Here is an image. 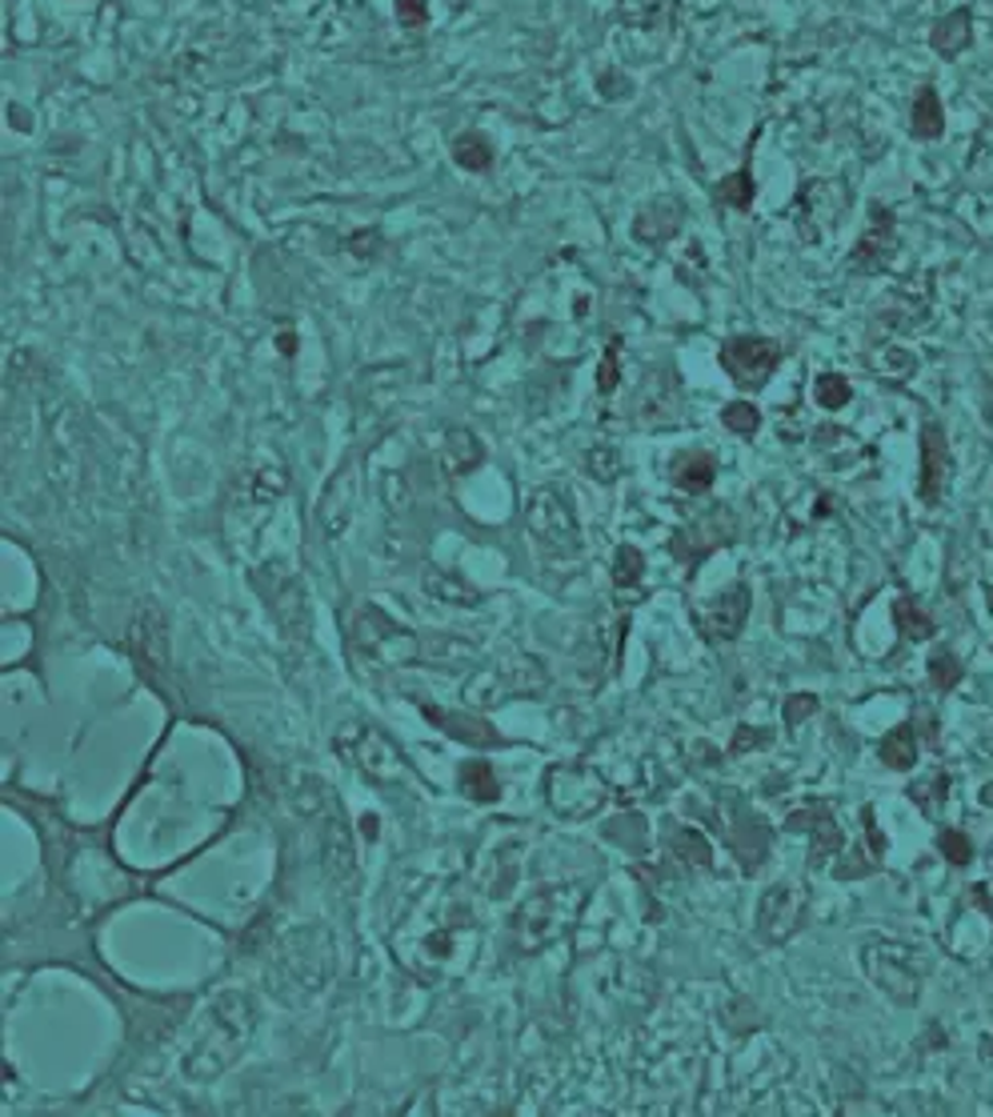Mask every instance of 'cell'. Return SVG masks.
<instances>
[{
  "instance_id": "6da1fadb",
  "label": "cell",
  "mask_w": 993,
  "mask_h": 1117,
  "mask_svg": "<svg viewBox=\"0 0 993 1117\" xmlns=\"http://www.w3.org/2000/svg\"><path fill=\"white\" fill-rule=\"evenodd\" d=\"M477 945V921L461 901H441V906H417L413 918H405L393 933V949L405 966L425 981H437L465 969Z\"/></svg>"
},
{
  "instance_id": "7a4b0ae2",
  "label": "cell",
  "mask_w": 993,
  "mask_h": 1117,
  "mask_svg": "<svg viewBox=\"0 0 993 1117\" xmlns=\"http://www.w3.org/2000/svg\"><path fill=\"white\" fill-rule=\"evenodd\" d=\"M253 1030H257V1006H253V997L245 990H224L217 993V1002L209 1006L205 1014V1026L197 1030L193 1045H188L185 1069L188 1081H217L229 1066L241 1061L245 1054V1045L253 1042Z\"/></svg>"
},
{
  "instance_id": "3957f363",
  "label": "cell",
  "mask_w": 993,
  "mask_h": 1117,
  "mask_svg": "<svg viewBox=\"0 0 993 1117\" xmlns=\"http://www.w3.org/2000/svg\"><path fill=\"white\" fill-rule=\"evenodd\" d=\"M585 901H589V885L565 882L537 889L534 897H525L517 913H513V945L522 954H541L557 942L561 933L569 930L573 921L581 918Z\"/></svg>"
},
{
  "instance_id": "277c9868",
  "label": "cell",
  "mask_w": 993,
  "mask_h": 1117,
  "mask_svg": "<svg viewBox=\"0 0 993 1117\" xmlns=\"http://www.w3.org/2000/svg\"><path fill=\"white\" fill-rule=\"evenodd\" d=\"M336 969V954H333V937L317 925H305L293 937L281 942L273 957V969H269V981L273 990L281 993V1002H293V997H309L333 978Z\"/></svg>"
},
{
  "instance_id": "5b68a950",
  "label": "cell",
  "mask_w": 993,
  "mask_h": 1117,
  "mask_svg": "<svg viewBox=\"0 0 993 1117\" xmlns=\"http://www.w3.org/2000/svg\"><path fill=\"white\" fill-rule=\"evenodd\" d=\"M336 753L360 770V777H369L372 785L381 789H393V785H409V761L397 749V741H389L381 729H372L365 721H348L336 729Z\"/></svg>"
},
{
  "instance_id": "8992f818",
  "label": "cell",
  "mask_w": 993,
  "mask_h": 1117,
  "mask_svg": "<svg viewBox=\"0 0 993 1117\" xmlns=\"http://www.w3.org/2000/svg\"><path fill=\"white\" fill-rule=\"evenodd\" d=\"M348 634H353V646H357L360 653H369L372 661L393 665V670L425 661V637L405 629L401 621H393L385 609H377V605H360L357 613H353Z\"/></svg>"
},
{
  "instance_id": "52a82bcc",
  "label": "cell",
  "mask_w": 993,
  "mask_h": 1117,
  "mask_svg": "<svg viewBox=\"0 0 993 1117\" xmlns=\"http://www.w3.org/2000/svg\"><path fill=\"white\" fill-rule=\"evenodd\" d=\"M545 797L553 813L569 821H581V818H593L601 809L613 801V789L609 782L601 777L597 770L589 765H553L545 773Z\"/></svg>"
},
{
  "instance_id": "ba28073f",
  "label": "cell",
  "mask_w": 993,
  "mask_h": 1117,
  "mask_svg": "<svg viewBox=\"0 0 993 1117\" xmlns=\"http://www.w3.org/2000/svg\"><path fill=\"white\" fill-rule=\"evenodd\" d=\"M541 685H545L541 661L529 658V653H513V658L497 661L489 673H477L465 685V701L469 705H497V701H510V697L537 693Z\"/></svg>"
},
{
  "instance_id": "9c48e42d",
  "label": "cell",
  "mask_w": 993,
  "mask_h": 1117,
  "mask_svg": "<svg viewBox=\"0 0 993 1117\" xmlns=\"http://www.w3.org/2000/svg\"><path fill=\"white\" fill-rule=\"evenodd\" d=\"M525 525L553 557H577L581 553V529L557 489H537L525 505Z\"/></svg>"
},
{
  "instance_id": "30bf717a",
  "label": "cell",
  "mask_w": 993,
  "mask_h": 1117,
  "mask_svg": "<svg viewBox=\"0 0 993 1117\" xmlns=\"http://www.w3.org/2000/svg\"><path fill=\"white\" fill-rule=\"evenodd\" d=\"M782 365V345L770 336H730L721 345V369L730 372L741 389H765L773 369Z\"/></svg>"
},
{
  "instance_id": "8fae6325",
  "label": "cell",
  "mask_w": 993,
  "mask_h": 1117,
  "mask_svg": "<svg viewBox=\"0 0 993 1117\" xmlns=\"http://www.w3.org/2000/svg\"><path fill=\"white\" fill-rule=\"evenodd\" d=\"M257 589L273 605L281 629L289 637H305V629H309V601H305L297 573H285L281 565H265V569H257Z\"/></svg>"
},
{
  "instance_id": "7c38bea8",
  "label": "cell",
  "mask_w": 993,
  "mask_h": 1117,
  "mask_svg": "<svg viewBox=\"0 0 993 1117\" xmlns=\"http://www.w3.org/2000/svg\"><path fill=\"white\" fill-rule=\"evenodd\" d=\"M906 957H909V949H902V945L873 942L866 949V973L873 978V985H882V990L890 993L894 1002H902V1006H914V1002H918L921 973L906 966Z\"/></svg>"
},
{
  "instance_id": "4fadbf2b",
  "label": "cell",
  "mask_w": 993,
  "mask_h": 1117,
  "mask_svg": "<svg viewBox=\"0 0 993 1117\" xmlns=\"http://www.w3.org/2000/svg\"><path fill=\"white\" fill-rule=\"evenodd\" d=\"M806 901L809 894L806 889H797V885L782 882V885H770L765 894H761V906H758V930L765 942H789L797 930H801V921H806Z\"/></svg>"
},
{
  "instance_id": "5bb4252c",
  "label": "cell",
  "mask_w": 993,
  "mask_h": 1117,
  "mask_svg": "<svg viewBox=\"0 0 993 1117\" xmlns=\"http://www.w3.org/2000/svg\"><path fill=\"white\" fill-rule=\"evenodd\" d=\"M697 621V634L706 637V641H733V637L745 629V621H749V589L745 585H730V589H721L713 601L694 613Z\"/></svg>"
},
{
  "instance_id": "9a60e30c",
  "label": "cell",
  "mask_w": 993,
  "mask_h": 1117,
  "mask_svg": "<svg viewBox=\"0 0 993 1117\" xmlns=\"http://www.w3.org/2000/svg\"><path fill=\"white\" fill-rule=\"evenodd\" d=\"M128 653L137 658V665L149 677L169 670V621L157 605H140V613L128 625Z\"/></svg>"
},
{
  "instance_id": "2e32d148",
  "label": "cell",
  "mask_w": 993,
  "mask_h": 1117,
  "mask_svg": "<svg viewBox=\"0 0 993 1117\" xmlns=\"http://www.w3.org/2000/svg\"><path fill=\"white\" fill-rule=\"evenodd\" d=\"M949 469H954V461H949L945 429L942 425H925V429H921V477H918V496L925 505H937V501H942L945 484H949Z\"/></svg>"
},
{
  "instance_id": "e0dca14e",
  "label": "cell",
  "mask_w": 993,
  "mask_h": 1117,
  "mask_svg": "<svg viewBox=\"0 0 993 1117\" xmlns=\"http://www.w3.org/2000/svg\"><path fill=\"white\" fill-rule=\"evenodd\" d=\"M897 253V221L885 205H873V224H869L854 248L857 273H882L890 257Z\"/></svg>"
},
{
  "instance_id": "ac0fdd59",
  "label": "cell",
  "mask_w": 993,
  "mask_h": 1117,
  "mask_svg": "<svg viewBox=\"0 0 993 1117\" xmlns=\"http://www.w3.org/2000/svg\"><path fill=\"white\" fill-rule=\"evenodd\" d=\"M785 830H794V833L806 830L809 833V857H813V861H830V857H837V849L845 845L842 825H837V818H833L821 801H809V809H797L794 818L785 821Z\"/></svg>"
},
{
  "instance_id": "d6986e66",
  "label": "cell",
  "mask_w": 993,
  "mask_h": 1117,
  "mask_svg": "<svg viewBox=\"0 0 993 1117\" xmlns=\"http://www.w3.org/2000/svg\"><path fill=\"white\" fill-rule=\"evenodd\" d=\"M733 529H737V525H733V513L730 510H713V513H706L701 521L689 525L682 537H673V553L694 565L701 553H713V549L725 545V541L733 537Z\"/></svg>"
},
{
  "instance_id": "ffe728a7",
  "label": "cell",
  "mask_w": 993,
  "mask_h": 1117,
  "mask_svg": "<svg viewBox=\"0 0 993 1117\" xmlns=\"http://www.w3.org/2000/svg\"><path fill=\"white\" fill-rule=\"evenodd\" d=\"M353 505H357V496H353V469H341L333 481L324 484L321 493V505H317V525H321L324 537H341L353 521Z\"/></svg>"
},
{
  "instance_id": "44dd1931",
  "label": "cell",
  "mask_w": 993,
  "mask_h": 1117,
  "mask_svg": "<svg viewBox=\"0 0 993 1117\" xmlns=\"http://www.w3.org/2000/svg\"><path fill=\"white\" fill-rule=\"evenodd\" d=\"M797 229L806 241H818V224H825L833 212H842V188L833 185V181H809L801 185L797 193Z\"/></svg>"
},
{
  "instance_id": "7402d4cb",
  "label": "cell",
  "mask_w": 993,
  "mask_h": 1117,
  "mask_svg": "<svg viewBox=\"0 0 993 1117\" xmlns=\"http://www.w3.org/2000/svg\"><path fill=\"white\" fill-rule=\"evenodd\" d=\"M321 861H324V873L333 877V882H353V873H357V857H353V837H348V825L341 813L329 818L321 833Z\"/></svg>"
},
{
  "instance_id": "603a6c76",
  "label": "cell",
  "mask_w": 993,
  "mask_h": 1117,
  "mask_svg": "<svg viewBox=\"0 0 993 1117\" xmlns=\"http://www.w3.org/2000/svg\"><path fill=\"white\" fill-rule=\"evenodd\" d=\"M730 845H733V854L741 857V866L753 873V869L761 866L765 849H770V825H765L761 818H753V813L741 806L737 809V821H733Z\"/></svg>"
},
{
  "instance_id": "cb8c5ba5",
  "label": "cell",
  "mask_w": 993,
  "mask_h": 1117,
  "mask_svg": "<svg viewBox=\"0 0 993 1117\" xmlns=\"http://www.w3.org/2000/svg\"><path fill=\"white\" fill-rule=\"evenodd\" d=\"M682 217H685V205L682 200H653L641 217L634 221V236L641 245H661V241H670L677 229H682Z\"/></svg>"
},
{
  "instance_id": "d4e9b609",
  "label": "cell",
  "mask_w": 993,
  "mask_h": 1117,
  "mask_svg": "<svg viewBox=\"0 0 993 1117\" xmlns=\"http://www.w3.org/2000/svg\"><path fill=\"white\" fill-rule=\"evenodd\" d=\"M285 493V472L281 469H245L236 477V505L241 510H265Z\"/></svg>"
},
{
  "instance_id": "484cf974",
  "label": "cell",
  "mask_w": 993,
  "mask_h": 1117,
  "mask_svg": "<svg viewBox=\"0 0 993 1117\" xmlns=\"http://www.w3.org/2000/svg\"><path fill=\"white\" fill-rule=\"evenodd\" d=\"M969 37H973V16H969L966 9H954V13H945L942 21L933 25L930 45H933V52H937V57L954 61L957 52L969 49Z\"/></svg>"
},
{
  "instance_id": "4316f807",
  "label": "cell",
  "mask_w": 993,
  "mask_h": 1117,
  "mask_svg": "<svg viewBox=\"0 0 993 1117\" xmlns=\"http://www.w3.org/2000/svg\"><path fill=\"white\" fill-rule=\"evenodd\" d=\"M481 461H485V445L477 441V433H469V429H453V433L445 437V449H441V469H445L449 477H465V472H473Z\"/></svg>"
},
{
  "instance_id": "83f0119b",
  "label": "cell",
  "mask_w": 993,
  "mask_h": 1117,
  "mask_svg": "<svg viewBox=\"0 0 993 1117\" xmlns=\"http://www.w3.org/2000/svg\"><path fill=\"white\" fill-rule=\"evenodd\" d=\"M425 589H429V597H437L441 605H453V609H477L485 601L477 585H469L465 577H457V573H445V569H429V577H425Z\"/></svg>"
},
{
  "instance_id": "f1b7e54d",
  "label": "cell",
  "mask_w": 993,
  "mask_h": 1117,
  "mask_svg": "<svg viewBox=\"0 0 993 1117\" xmlns=\"http://www.w3.org/2000/svg\"><path fill=\"white\" fill-rule=\"evenodd\" d=\"M429 717L441 725V729H449L453 737H461V741H469V745H505V737L489 725L485 717H469V713H441V709H433V705H421Z\"/></svg>"
},
{
  "instance_id": "f546056e",
  "label": "cell",
  "mask_w": 993,
  "mask_h": 1117,
  "mask_svg": "<svg viewBox=\"0 0 993 1117\" xmlns=\"http://www.w3.org/2000/svg\"><path fill=\"white\" fill-rule=\"evenodd\" d=\"M673 16V0H617V21L637 33H653Z\"/></svg>"
},
{
  "instance_id": "4dcf8cb0",
  "label": "cell",
  "mask_w": 993,
  "mask_h": 1117,
  "mask_svg": "<svg viewBox=\"0 0 993 1117\" xmlns=\"http://www.w3.org/2000/svg\"><path fill=\"white\" fill-rule=\"evenodd\" d=\"M909 128H914L918 140H937L945 133V109H942V97H937L933 88H921L918 97H914Z\"/></svg>"
},
{
  "instance_id": "1f68e13d",
  "label": "cell",
  "mask_w": 993,
  "mask_h": 1117,
  "mask_svg": "<svg viewBox=\"0 0 993 1117\" xmlns=\"http://www.w3.org/2000/svg\"><path fill=\"white\" fill-rule=\"evenodd\" d=\"M457 785L461 794L477 801V806H493L497 797H501V782H497V773L489 761H465L457 773Z\"/></svg>"
},
{
  "instance_id": "d6a6232c",
  "label": "cell",
  "mask_w": 993,
  "mask_h": 1117,
  "mask_svg": "<svg viewBox=\"0 0 993 1117\" xmlns=\"http://www.w3.org/2000/svg\"><path fill=\"white\" fill-rule=\"evenodd\" d=\"M878 758H882L885 770H914L918 765V733L914 725H897L882 737L878 745Z\"/></svg>"
},
{
  "instance_id": "836d02e7",
  "label": "cell",
  "mask_w": 993,
  "mask_h": 1117,
  "mask_svg": "<svg viewBox=\"0 0 993 1117\" xmlns=\"http://www.w3.org/2000/svg\"><path fill=\"white\" fill-rule=\"evenodd\" d=\"M718 469H713V457L709 453H682V457L673 461V481L682 493H706L709 484H713Z\"/></svg>"
},
{
  "instance_id": "e575fe53",
  "label": "cell",
  "mask_w": 993,
  "mask_h": 1117,
  "mask_svg": "<svg viewBox=\"0 0 993 1117\" xmlns=\"http://www.w3.org/2000/svg\"><path fill=\"white\" fill-rule=\"evenodd\" d=\"M894 625L902 629V641H914V646H921V641H930V637L937 634L933 617L914 597H897L894 601Z\"/></svg>"
},
{
  "instance_id": "d590c367",
  "label": "cell",
  "mask_w": 993,
  "mask_h": 1117,
  "mask_svg": "<svg viewBox=\"0 0 993 1117\" xmlns=\"http://www.w3.org/2000/svg\"><path fill=\"white\" fill-rule=\"evenodd\" d=\"M866 365L878 372V377H885V381H909L914 369H918V357H914L909 348L885 345V348H873L866 357Z\"/></svg>"
},
{
  "instance_id": "8d00e7d4",
  "label": "cell",
  "mask_w": 993,
  "mask_h": 1117,
  "mask_svg": "<svg viewBox=\"0 0 993 1117\" xmlns=\"http://www.w3.org/2000/svg\"><path fill=\"white\" fill-rule=\"evenodd\" d=\"M453 161L465 169V173H489L493 169V149H489V140L481 133H461L453 140Z\"/></svg>"
},
{
  "instance_id": "74e56055",
  "label": "cell",
  "mask_w": 993,
  "mask_h": 1117,
  "mask_svg": "<svg viewBox=\"0 0 993 1117\" xmlns=\"http://www.w3.org/2000/svg\"><path fill=\"white\" fill-rule=\"evenodd\" d=\"M670 849H673L677 857H682L685 866H694V869L713 866L709 842H706V837H701L697 830H689V825H673V830H670Z\"/></svg>"
},
{
  "instance_id": "f35d334b",
  "label": "cell",
  "mask_w": 993,
  "mask_h": 1117,
  "mask_svg": "<svg viewBox=\"0 0 993 1117\" xmlns=\"http://www.w3.org/2000/svg\"><path fill=\"white\" fill-rule=\"evenodd\" d=\"M477 658V646H469L465 637H449V634H433L425 637V661L433 665H461V661Z\"/></svg>"
},
{
  "instance_id": "ab89813d",
  "label": "cell",
  "mask_w": 993,
  "mask_h": 1117,
  "mask_svg": "<svg viewBox=\"0 0 993 1117\" xmlns=\"http://www.w3.org/2000/svg\"><path fill=\"white\" fill-rule=\"evenodd\" d=\"M753 193H758V185H753L749 164L737 169V173H730L725 181H718V200L730 205V209H749V205H753Z\"/></svg>"
},
{
  "instance_id": "60d3db41",
  "label": "cell",
  "mask_w": 993,
  "mask_h": 1117,
  "mask_svg": "<svg viewBox=\"0 0 993 1117\" xmlns=\"http://www.w3.org/2000/svg\"><path fill=\"white\" fill-rule=\"evenodd\" d=\"M961 677H966V665L957 661V653H949V649H933V658H930V685L933 689L949 693V689L961 685Z\"/></svg>"
},
{
  "instance_id": "b9f144b4",
  "label": "cell",
  "mask_w": 993,
  "mask_h": 1117,
  "mask_svg": "<svg viewBox=\"0 0 993 1117\" xmlns=\"http://www.w3.org/2000/svg\"><path fill=\"white\" fill-rule=\"evenodd\" d=\"M849 397H854V389H849V381H845V377H837V372H821L818 385H813V401H818L825 413L845 409V405H849Z\"/></svg>"
},
{
  "instance_id": "7bdbcfd3",
  "label": "cell",
  "mask_w": 993,
  "mask_h": 1117,
  "mask_svg": "<svg viewBox=\"0 0 993 1117\" xmlns=\"http://www.w3.org/2000/svg\"><path fill=\"white\" fill-rule=\"evenodd\" d=\"M585 469L597 484H613L621 477V453L613 445H593L585 453Z\"/></svg>"
},
{
  "instance_id": "ee69618b",
  "label": "cell",
  "mask_w": 993,
  "mask_h": 1117,
  "mask_svg": "<svg viewBox=\"0 0 993 1117\" xmlns=\"http://www.w3.org/2000/svg\"><path fill=\"white\" fill-rule=\"evenodd\" d=\"M646 577V553L637 545H617V557H613V585L629 589Z\"/></svg>"
},
{
  "instance_id": "f6af8a7d",
  "label": "cell",
  "mask_w": 993,
  "mask_h": 1117,
  "mask_svg": "<svg viewBox=\"0 0 993 1117\" xmlns=\"http://www.w3.org/2000/svg\"><path fill=\"white\" fill-rule=\"evenodd\" d=\"M721 421H725V429H730V433L753 437L761 429V413H758V405H749V401H733V405H725V409H721Z\"/></svg>"
},
{
  "instance_id": "bcb514c9",
  "label": "cell",
  "mask_w": 993,
  "mask_h": 1117,
  "mask_svg": "<svg viewBox=\"0 0 993 1117\" xmlns=\"http://www.w3.org/2000/svg\"><path fill=\"white\" fill-rule=\"evenodd\" d=\"M937 849H942V857L949 861V866H969V857H973V845H969V837L961 830H942L937 833Z\"/></svg>"
},
{
  "instance_id": "7dc6e473",
  "label": "cell",
  "mask_w": 993,
  "mask_h": 1117,
  "mask_svg": "<svg viewBox=\"0 0 993 1117\" xmlns=\"http://www.w3.org/2000/svg\"><path fill=\"white\" fill-rule=\"evenodd\" d=\"M621 381V341H609L605 357H601V369H597V393L609 397Z\"/></svg>"
},
{
  "instance_id": "c3c4849f",
  "label": "cell",
  "mask_w": 993,
  "mask_h": 1117,
  "mask_svg": "<svg viewBox=\"0 0 993 1117\" xmlns=\"http://www.w3.org/2000/svg\"><path fill=\"white\" fill-rule=\"evenodd\" d=\"M401 28H425L429 25V0H393Z\"/></svg>"
},
{
  "instance_id": "681fc988",
  "label": "cell",
  "mask_w": 993,
  "mask_h": 1117,
  "mask_svg": "<svg viewBox=\"0 0 993 1117\" xmlns=\"http://www.w3.org/2000/svg\"><path fill=\"white\" fill-rule=\"evenodd\" d=\"M813 713H818V697L813 693H794L785 701V725H789V729H797V725L806 717H813Z\"/></svg>"
},
{
  "instance_id": "f907efd6",
  "label": "cell",
  "mask_w": 993,
  "mask_h": 1117,
  "mask_svg": "<svg viewBox=\"0 0 993 1117\" xmlns=\"http://www.w3.org/2000/svg\"><path fill=\"white\" fill-rule=\"evenodd\" d=\"M761 745H770V733L765 729H737L733 733V745H730V753H749V749H761Z\"/></svg>"
},
{
  "instance_id": "816d5d0a",
  "label": "cell",
  "mask_w": 993,
  "mask_h": 1117,
  "mask_svg": "<svg viewBox=\"0 0 993 1117\" xmlns=\"http://www.w3.org/2000/svg\"><path fill=\"white\" fill-rule=\"evenodd\" d=\"M945 785H949L945 777L937 782V789H933V785H914L909 797H918V806L925 809V813H933V809H942V801H945Z\"/></svg>"
},
{
  "instance_id": "f5cc1de1",
  "label": "cell",
  "mask_w": 993,
  "mask_h": 1117,
  "mask_svg": "<svg viewBox=\"0 0 993 1117\" xmlns=\"http://www.w3.org/2000/svg\"><path fill=\"white\" fill-rule=\"evenodd\" d=\"M385 501L393 510H405V477H385Z\"/></svg>"
},
{
  "instance_id": "db71d44e",
  "label": "cell",
  "mask_w": 993,
  "mask_h": 1117,
  "mask_svg": "<svg viewBox=\"0 0 993 1117\" xmlns=\"http://www.w3.org/2000/svg\"><path fill=\"white\" fill-rule=\"evenodd\" d=\"M985 601H990V613H993V585L985 589Z\"/></svg>"
},
{
  "instance_id": "11a10c76",
  "label": "cell",
  "mask_w": 993,
  "mask_h": 1117,
  "mask_svg": "<svg viewBox=\"0 0 993 1117\" xmlns=\"http://www.w3.org/2000/svg\"><path fill=\"white\" fill-rule=\"evenodd\" d=\"M985 806H993V785L985 789Z\"/></svg>"
}]
</instances>
